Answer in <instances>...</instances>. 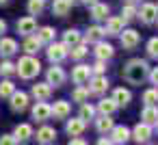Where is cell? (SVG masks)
I'll return each instance as SVG.
<instances>
[{"label":"cell","mask_w":158,"mask_h":145,"mask_svg":"<svg viewBox=\"0 0 158 145\" xmlns=\"http://www.w3.org/2000/svg\"><path fill=\"white\" fill-rule=\"evenodd\" d=\"M147 74H149V65H147V61H143V59H132V61H128L126 67H123V78H126L130 85H141V82L147 78Z\"/></svg>","instance_id":"6da1fadb"},{"label":"cell","mask_w":158,"mask_h":145,"mask_svg":"<svg viewBox=\"0 0 158 145\" xmlns=\"http://www.w3.org/2000/svg\"><path fill=\"white\" fill-rule=\"evenodd\" d=\"M39 69H41V63H39L33 54L22 56V59L18 61V65H15V72H18V74H20V78H24V80L35 78V76L39 74Z\"/></svg>","instance_id":"7a4b0ae2"},{"label":"cell","mask_w":158,"mask_h":145,"mask_svg":"<svg viewBox=\"0 0 158 145\" xmlns=\"http://www.w3.org/2000/svg\"><path fill=\"white\" fill-rule=\"evenodd\" d=\"M69 56V48L65 44H56V41H50L48 44V59L52 63H61Z\"/></svg>","instance_id":"3957f363"},{"label":"cell","mask_w":158,"mask_h":145,"mask_svg":"<svg viewBox=\"0 0 158 145\" xmlns=\"http://www.w3.org/2000/svg\"><path fill=\"white\" fill-rule=\"evenodd\" d=\"M89 95H102L106 89H108V80H106V76L104 74H95V76H91L89 80Z\"/></svg>","instance_id":"277c9868"},{"label":"cell","mask_w":158,"mask_h":145,"mask_svg":"<svg viewBox=\"0 0 158 145\" xmlns=\"http://www.w3.org/2000/svg\"><path fill=\"white\" fill-rule=\"evenodd\" d=\"M119 39H121V46H123L126 50H134V48L139 46V41H141V35H139L136 31H132V28H123V31L119 33Z\"/></svg>","instance_id":"5b68a950"},{"label":"cell","mask_w":158,"mask_h":145,"mask_svg":"<svg viewBox=\"0 0 158 145\" xmlns=\"http://www.w3.org/2000/svg\"><path fill=\"white\" fill-rule=\"evenodd\" d=\"M130 139H134L136 143H147V141L152 139V126H149V123H145V121L136 123V126H134V130L130 132Z\"/></svg>","instance_id":"8992f818"},{"label":"cell","mask_w":158,"mask_h":145,"mask_svg":"<svg viewBox=\"0 0 158 145\" xmlns=\"http://www.w3.org/2000/svg\"><path fill=\"white\" fill-rule=\"evenodd\" d=\"M136 15H139V20H141L143 24H154L156 18H158V7L152 5V2H145V5L141 7V11H136Z\"/></svg>","instance_id":"52a82bcc"},{"label":"cell","mask_w":158,"mask_h":145,"mask_svg":"<svg viewBox=\"0 0 158 145\" xmlns=\"http://www.w3.org/2000/svg\"><path fill=\"white\" fill-rule=\"evenodd\" d=\"M123 26H126V20L119 15H115V18H108L106 20V28H104V35H110V37H115V35H119L121 31H123Z\"/></svg>","instance_id":"ba28073f"},{"label":"cell","mask_w":158,"mask_h":145,"mask_svg":"<svg viewBox=\"0 0 158 145\" xmlns=\"http://www.w3.org/2000/svg\"><path fill=\"white\" fill-rule=\"evenodd\" d=\"M91 76H93V72H91L89 65H76L74 72H72V80H74L76 85H85Z\"/></svg>","instance_id":"9c48e42d"},{"label":"cell","mask_w":158,"mask_h":145,"mask_svg":"<svg viewBox=\"0 0 158 145\" xmlns=\"http://www.w3.org/2000/svg\"><path fill=\"white\" fill-rule=\"evenodd\" d=\"M50 95H52V87H50L48 82H37V85H33V97H35L37 102H48Z\"/></svg>","instance_id":"30bf717a"},{"label":"cell","mask_w":158,"mask_h":145,"mask_svg":"<svg viewBox=\"0 0 158 145\" xmlns=\"http://www.w3.org/2000/svg\"><path fill=\"white\" fill-rule=\"evenodd\" d=\"M9 97H11V108H13V110L22 113V110L28 108V95H26L24 91H13Z\"/></svg>","instance_id":"8fae6325"},{"label":"cell","mask_w":158,"mask_h":145,"mask_svg":"<svg viewBox=\"0 0 158 145\" xmlns=\"http://www.w3.org/2000/svg\"><path fill=\"white\" fill-rule=\"evenodd\" d=\"M50 117H52V106H50L48 102H37V104L33 106V119L46 121V119H50Z\"/></svg>","instance_id":"7c38bea8"},{"label":"cell","mask_w":158,"mask_h":145,"mask_svg":"<svg viewBox=\"0 0 158 145\" xmlns=\"http://www.w3.org/2000/svg\"><path fill=\"white\" fill-rule=\"evenodd\" d=\"M93 46H95V50H93L95 59H100V61H108V59H113L115 50H113V46H110V44H104V41L100 39V41H98V44H93Z\"/></svg>","instance_id":"4fadbf2b"},{"label":"cell","mask_w":158,"mask_h":145,"mask_svg":"<svg viewBox=\"0 0 158 145\" xmlns=\"http://www.w3.org/2000/svg\"><path fill=\"white\" fill-rule=\"evenodd\" d=\"M35 31H37V22H35L33 15H26V18L18 20V33L20 35H33Z\"/></svg>","instance_id":"5bb4252c"},{"label":"cell","mask_w":158,"mask_h":145,"mask_svg":"<svg viewBox=\"0 0 158 145\" xmlns=\"http://www.w3.org/2000/svg\"><path fill=\"white\" fill-rule=\"evenodd\" d=\"M46 76H48V85H50V87H61V85L65 82V72H63V67H56V65H54V67L48 69Z\"/></svg>","instance_id":"9a60e30c"},{"label":"cell","mask_w":158,"mask_h":145,"mask_svg":"<svg viewBox=\"0 0 158 145\" xmlns=\"http://www.w3.org/2000/svg\"><path fill=\"white\" fill-rule=\"evenodd\" d=\"M85 128H87V121L80 119V117H76V119H67V126H65V130H67L69 136H80V134L85 132Z\"/></svg>","instance_id":"2e32d148"},{"label":"cell","mask_w":158,"mask_h":145,"mask_svg":"<svg viewBox=\"0 0 158 145\" xmlns=\"http://www.w3.org/2000/svg\"><path fill=\"white\" fill-rule=\"evenodd\" d=\"M69 113H72V104H69V102H65V100L54 102V106H52V115H54V119H67Z\"/></svg>","instance_id":"e0dca14e"},{"label":"cell","mask_w":158,"mask_h":145,"mask_svg":"<svg viewBox=\"0 0 158 145\" xmlns=\"http://www.w3.org/2000/svg\"><path fill=\"white\" fill-rule=\"evenodd\" d=\"M110 13V7L106 5V2H93L91 5V18L95 20V22H100V20H106V15Z\"/></svg>","instance_id":"ac0fdd59"},{"label":"cell","mask_w":158,"mask_h":145,"mask_svg":"<svg viewBox=\"0 0 158 145\" xmlns=\"http://www.w3.org/2000/svg\"><path fill=\"white\" fill-rule=\"evenodd\" d=\"M110 141L113 143H128L130 141V130L126 126H113L110 130Z\"/></svg>","instance_id":"d6986e66"},{"label":"cell","mask_w":158,"mask_h":145,"mask_svg":"<svg viewBox=\"0 0 158 145\" xmlns=\"http://www.w3.org/2000/svg\"><path fill=\"white\" fill-rule=\"evenodd\" d=\"M18 52V41L11 37H0V54L2 56H11Z\"/></svg>","instance_id":"ffe728a7"},{"label":"cell","mask_w":158,"mask_h":145,"mask_svg":"<svg viewBox=\"0 0 158 145\" xmlns=\"http://www.w3.org/2000/svg\"><path fill=\"white\" fill-rule=\"evenodd\" d=\"M113 100H115L117 106H128L130 100H132V93H130L128 89H123V87H117V89L113 91Z\"/></svg>","instance_id":"44dd1931"},{"label":"cell","mask_w":158,"mask_h":145,"mask_svg":"<svg viewBox=\"0 0 158 145\" xmlns=\"http://www.w3.org/2000/svg\"><path fill=\"white\" fill-rule=\"evenodd\" d=\"M54 139H56V130L54 128H50V126H44V128H39L37 130V141L39 143H54Z\"/></svg>","instance_id":"7402d4cb"},{"label":"cell","mask_w":158,"mask_h":145,"mask_svg":"<svg viewBox=\"0 0 158 145\" xmlns=\"http://www.w3.org/2000/svg\"><path fill=\"white\" fill-rule=\"evenodd\" d=\"M141 119H143L145 123L154 126V123L158 121V106H156V104H149V106H145V108H143V113H141Z\"/></svg>","instance_id":"603a6c76"},{"label":"cell","mask_w":158,"mask_h":145,"mask_svg":"<svg viewBox=\"0 0 158 145\" xmlns=\"http://www.w3.org/2000/svg\"><path fill=\"white\" fill-rule=\"evenodd\" d=\"M80 41H82V37H80V33H78V31L69 28V31H65V33H63V44H65L67 48H74V46H78Z\"/></svg>","instance_id":"cb8c5ba5"},{"label":"cell","mask_w":158,"mask_h":145,"mask_svg":"<svg viewBox=\"0 0 158 145\" xmlns=\"http://www.w3.org/2000/svg\"><path fill=\"white\" fill-rule=\"evenodd\" d=\"M13 136H15V141L20 143H24V141H28L31 136H33V128L28 126V123H20L18 128H15V132H13Z\"/></svg>","instance_id":"d4e9b609"},{"label":"cell","mask_w":158,"mask_h":145,"mask_svg":"<svg viewBox=\"0 0 158 145\" xmlns=\"http://www.w3.org/2000/svg\"><path fill=\"white\" fill-rule=\"evenodd\" d=\"M69 9H72V2H69V0H54V2H52V13L59 15V18L67 15Z\"/></svg>","instance_id":"484cf974"},{"label":"cell","mask_w":158,"mask_h":145,"mask_svg":"<svg viewBox=\"0 0 158 145\" xmlns=\"http://www.w3.org/2000/svg\"><path fill=\"white\" fill-rule=\"evenodd\" d=\"M102 37H104V28H102V26H91V28L85 33V41H87V44H98Z\"/></svg>","instance_id":"4316f807"},{"label":"cell","mask_w":158,"mask_h":145,"mask_svg":"<svg viewBox=\"0 0 158 145\" xmlns=\"http://www.w3.org/2000/svg\"><path fill=\"white\" fill-rule=\"evenodd\" d=\"M113 119H110V115H102L100 119H95V128H98V132L100 134H106V132H110L113 130Z\"/></svg>","instance_id":"83f0119b"},{"label":"cell","mask_w":158,"mask_h":145,"mask_svg":"<svg viewBox=\"0 0 158 145\" xmlns=\"http://www.w3.org/2000/svg\"><path fill=\"white\" fill-rule=\"evenodd\" d=\"M115 108H117V104H115V100H113V97H104V100H100V102H98V110H100L102 115H113V113H115Z\"/></svg>","instance_id":"f1b7e54d"},{"label":"cell","mask_w":158,"mask_h":145,"mask_svg":"<svg viewBox=\"0 0 158 145\" xmlns=\"http://www.w3.org/2000/svg\"><path fill=\"white\" fill-rule=\"evenodd\" d=\"M39 48H41V41L37 39V35H35V37L26 35V41H24V52H26V54H35Z\"/></svg>","instance_id":"f546056e"},{"label":"cell","mask_w":158,"mask_h":145,"mask_svg":"<svg viewBox=\"0 0 158 145\" xmlns=\"http://www.w3.org/2000/svg\"><path fill=\"white\" fill-rule=\"evenodd\" d=\"M37 39H39L41 44H50V41H54V28H52V26H44V28H39V31H37Z\"/></svg>","instance_id":"4dcf8cb0"},{"label":"cell","mask_w":158,"mask_h":145,"mask_svg":"<svg viewBox=\"0 0 158 145\" xmlns=\"http://www.w3.org/2000/svg\"><path fill=\"white\" fill-rule=\"evenodd\" d=\"M72 100H74V102H80V104L87 102V100H89V89H87L85 85H78V87L72 91Z\"/></svg>","instance_id":"1f68e13d"},{"label":"cell","mask_w":158,"mask_h":145,"mask_svg":"<svg viewBox=\"0 0 158 145\" xmlns=\"http://www.w3.org/2000/svg\"><path fill=\"white\" fill-rule=\"evenodd\" d=\"M80 119H85V121H91L93 117H95V106H91V104H87V102H82L80 104V115H78Z\"/></svg>","instance_id":"d6a6232c"},{"label":"cell","mask_w":158,"mask_h":145,"mask_svg":"<svg viewBox=\"0 0 158 145\" xmlns=\"http://www.w3.org/2000/svg\"><path fill=\"white\" fill-rule=\"evenodd\" d=\"M143 104H145V106H149V104H158V87L147 89V91L143 93Z\"/></svg>","instance_id":"836d02e7"},{"label":"cell","mask_w":158,"mask_h":145,"mask_svg":"<svg viewBox=\"0 0 158 145\" xmlns=\"http://www.w3.org/2000/svg\"><path fill=\"white\" fill-rule=\"evenodd\" d=\"M87 52H89V50H87V46L80 41L78 46H74V48H72V52H69V54H72V59H74V61H80V59H85V56H87Z\"/></svg>","instance_id":"e575fe53"},{"label":"cell","mask_w":158,"mask_h":145,"mask_svg":"<svg viewBox=\"0 0 158 145\" xmlns=\"http://www.w3.org/2000/svg\"><path fill=\"white\" fill-rule=\"evenodd\" d=\"M44 2L46 0H28V13L31 15H39L44 11Z\"/></svg>","instance_id":"d590c367"},{"label":"cell","mask_w":158,"mask_h":145,"mask_svg":"<svg viewBox=\"0 0 158 145\" xmlns=\"http://www.w3.org/2000/svg\"><path fill=\"white\" fill-rule=\"evenodd\" d=\"M13 91H15V85L11 80H5L2 85H0V97H9Z\"/></svg>","instance_id":"8d00e7d4"},{"label":"cell","mask_w":158,"mask_h":145,"mask_svg":"<svg viewBox=\"0 0 158 145\" xmlns=\"http://www.w3.org/2000/svg\"><path fill=\"white\" fill-rule=\"evenodd\" d=\"M134 15H136V9H134V5H132V2H130V5H126V7L121 9V18H123L126 22L134 20Z\"/></svg>","instance_id":"74e56055"},{"label":"cell","mask_w":158,"mask_h":145,"mask_svg":"<svg viewBox=\"0 0 158 145\" xmlns=\"http://www.w3.org/2000/svg\"><path fill=\"white\" fill-rule=\"evenodd\" d=\"M147 54L152 59H158V37H154V39L147 41Z\"/></svg>","instance_id":"f35d334b"},{"label":"cell","mask_w":158,"mask_h":145,"mask_svg":"<svg viewBox=\"0 0 158 145\" xmlns=\"http://www.w3.org/2000/svg\"><path fill=\"white\" fill-rule=\"evenodd\" d=\"M0 72H2L5 76H11V74L15 72V65H13L11 61H2V65H0Z\"/></svg>","instance_id":"ab89813d"},{"label":"cell","mask_w":158,"mask_h":145,"mask_svg":"<svg viewBox=\"0 0 158 145\" xmlns=\"http://www.w3.org/2000/svg\"><path fill=\"white\" fill-rule=\"evenodd\" d=\"M91 72H93V74H104V72H106V61H100V59H98V63L91 67Z\"/></svg>","instance_id":"60d3db41"},{"label":"cell","mask_w":158,"mask_h":145,"mask_svg":"<svg viewBox=\"0 0 158 145\" xmlns=\"http://www.w3.org/2000/svg\"><path fill=\"white\" fill-rule=\"evenodd\" d=\"M13 143H18L13 134H2L0 136V145H13Z\"/></svg>","instance_id":"b9f144b4"},{"label":"cell","mask_w":158,"mask_h":145,"mask_svg":"<svg viewBox=\"0 0 158 145\" xmlns=\"http://www.w3.org/2000/svg\"><path fill=\"white\" fill-rule=\"evenodd\" d=\"M147 78L152 80V85H156V87H158V67H154V69H149V74H147Z\"/></svg>","instance_id":"7bdbcfd3"},{"label":"cell","mask_w":158,"mask_h":145,"mask_svg":"<svg viewBox=\"0 0 158 145\" xmlns=\"http://www.w3.org/2000/svg\"><path fill=\"white\" fill-rule=\"evenodd\" d=\"M69 143H72V145H85V139H78V136H74Z\"/></svg>","instance_id":"ee69618b"},{"label":"cell","mask_w":158,"mask_h":145,"mask_svg":"<svg viewBox=\"0 0 158 145\" xmlns=\"http://www.w3.org/2000/svg\"><path fill=\"white\" fill-rule=\"evenodd\" d=\"M5 31H7V22H5V20H0V35H2Z\"/></svg>","instance_id":"f6af8a7d"},{"label":"cell","mask_w":158,"mask_h":145,"mask_svg":"<svg viewBox=\"0 0 158 145\" xmlns=\"http://www.w3.org/2000/svg\"><path fill=\"white\" fill-rule=\"evenodd\" d=\"M98 143H100V145H108V143H113V141H110V139H100Z\"/></svg>","instance_id":"bcb514c9"},{"label":"cell","mask_w":158,"mask_h":145,"mask_svg":"<svg viewBox=\"0 0 158 145\" xmlns=\"http://www.w3.org/2000/svg\"><path fill=\"white\" fill-rule=\"evenodd\" d=\"M80 2H85V5H89V7H91L93 2H98V0H80Z\"/></svg>","instance_id":"7dc6e473"},{"label":"cell","mask_w":158,"mask_h":145,"mask_svg":"<svg viewBox=\"0 0 158 145\" xmlns=\"http://www.w3.org/2000/svg\"><path fill=\"white\" fill-rule=\"evenodd\" d=\"M5 2H9V0H0V5H5Z\"/></svg>","instance_id":"c3c4849f"},{"label":"cell","mask_w":158,"mask_h":145,"mask_svg":"<svg viewBox=\"0 0 158 145\" xmlns=\"http://www.w3.org/2000/svg\"><path fill=\"white\" fill-rule=\"evenodd\" d=\"M69 2H72V5H74V2H78V0H69Z\"/></svg>","instance_id":"681fc988"},{"label":"cell","mask_w":158,"mask_h":145,"mask_svg":"<svg viewBox=\"0 0 158 145\" xmlns=\"http://www.w3.org/2000/svg\"><path fill=\"white\" fill-rule=\"evenodd\" d=\"M130 2H136V0H130Z\"/></svg>","instance_id":"f907efd6"},{"label":"cell","mask_w":158,"mask_h":145,"mask_svg":"<svg viewBox=\"0 0 158 145\" xmlns=\"http://www.w3.org/2000/svg\"><path fill=\"white\" fill-rule=\"evenodd\" d=\"M156 128H158V121H156Z\"/></svg>","instance_id":"816d5d0a"},{"label":"cell","mask_w":158,"mask_h":145,"mask_svg":"<svg viewBox=\"0 0 158 145\" xmlns=\"http://www.w3.org/2000/svg\"><path fill=\"white\" fill-rule=\"evenodd\" d=\"M156 20H158V18H156Z\"/></svg>","instance_id":"f5cc1de1"}]
</instances>
